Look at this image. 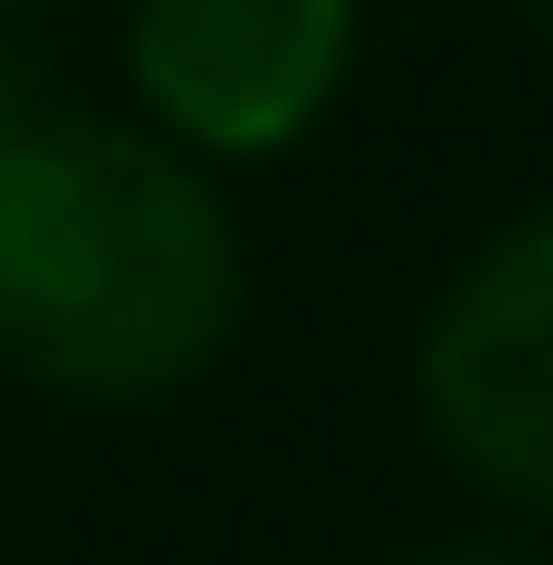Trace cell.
Wrapping results in <instances>:
<instances>
[{
    "instance_id": "1",
    "label": "cell",
    "mask_w": 553,
    "mask_h": 565,
    "mask_svg": "<svg viewBox=\"0 0 553 565\" xmlns=\"http://www.w3.org/2000/svg\"><path fill=\"white\" fill-rule=\"evenodd\" d=\"M252 252L214 163L139 114H25L0 139V377L51 403H177L240 352Z\"/></svg>"
},
{
    "instance_id": "2",
    "label": "cell",
    "mask_w": 553,
    "mask_h": 565,
    "mask_svg": "<svg viewBox=\"0 0 553 565\" xmlns=\"http://www.w3.org/2000/svg\"><path fill=\"white\" fill-rule=\"evenodd\" d=\"M415 427L503 527H553V202H515L453 252L415 315Z\"/></svg>"
},
{
    "instance_id": "3",
    "label": "cell",
    "mask_w": 553,
    "mask_h": 565,
    "mask_svg": "<svg viewBox=\"0 0 553 565\" xmlns=\"http://www.w3.org/2000/svg\"><path fill=\"white\" fill-rule=\"evenodd\" d=\"M114 51L151 139L240 177V163L302 151L340 114L365 63V0H126Z\"/></svg>"
},
{
    "instance_id": "4",
    "label": "cell",
    "mask_w": 553,
    "mask_h": 565,
    "mask_svg": "<svg viewBox=\"0 0 553 565\" xmlns=\"http://www.w3.org/2000/svg\"><path fill=\"white\" fill-rule=\"evenodd\" d=\"M390 565H553L529 527H453V541H415V553H390Z\"/></svg>"
},
{
    "instance_id": "5",
    "label": "cell",
    "mask_w": 553,
    "mask_h": 565,
    "mask_svg": "<svg viewBox=\"0 0 553 565\" xmlns=\"http://www.w3.org/2000/svg\"><path fill=\"white\" fill-rule=\"evenodd\" d=\"M25 114H39V88H25V51H13V39H0V139H13V126H25Z\"/></svg>"
},
{
    "instance_id": "6",
    "label": "cell",
    "mask_w": 553,
    "mask_h": 565,
    "mask_svg": "<svg viewBox=\"0 0 553 565\" xmlns=\"http://www.w3.org/2000/svg\"><path fill=\"white\" fill-rule=\"evenodd\" d=\"M529 25H541V51H553V0H529Z\"/></svg>"
},
{
    "instance_id": "7",
    "label": "cell",
    "mask_w": 553,
    "mask_h": 565,
    "mask_svg": "<svg viewBox=\"0 0 553 565\" xmlns=\"http://www.w3.org/2000/svg\"><path fill=\"white\" fill-rule=\"evenodd\" d=\"M13 13H51V0H0V25H13Z\"/></svg>"
}]
</instances>
